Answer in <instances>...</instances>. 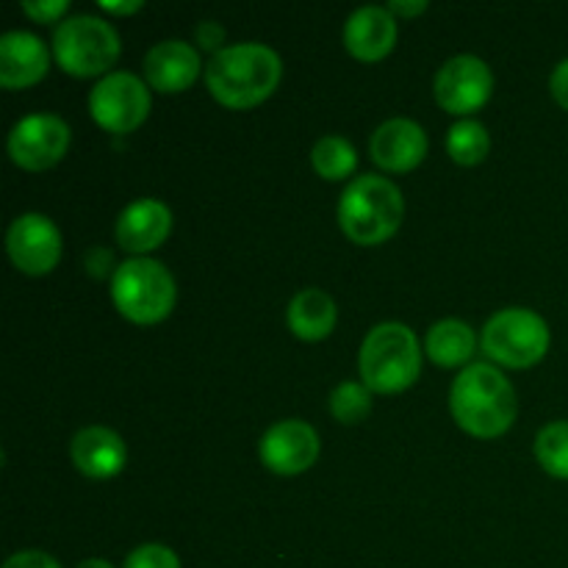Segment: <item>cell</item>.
Returning <instances> with one entry per match:
<instances>
[{
    "mask_svg": "<svg viewBox=\"0 0 568 568\" xmlns=\"http://www.w3.org/2000/svg\"><path fill=\"white\" fill-rule=\"evenodd\" d=\"M283 61L270 44H227L205 64V83L216 103L227 109H253L277 89Z\"/></svg>",
    "mask_w": 568,
    "mask_h": 568,
    "instance_id": "cell-1",
    "label": "cell"
},
{
    "mask_svg": "<svg viewBox=\"0 0 568 568\" xmlns=\"http://www.w3.org/2000/svg\"><path fill=\"white\" fill-rule=\"evenodd\" d=\"M449 408L469 436L499 438L516 422V392L497 366L469 364L455 377Z\"/></svg>",
    "mask_w": 568,
    "mask_h": 568,
    "instance_id": "cell-2",
    "label": "cell"
},
{
    "mask_svg": "<svg viewBox=\"0 0 568 568\" xmlns=\"http://www.w3.org/2000/svg\"><path fill=\"white\" fill-rule=\"evenodd\" d=\"M403 192L388 178H355L338 200V225H342L344 236L361 247L388 242L403 225Z\"/></svg>",
    "mask_w": 568,
    "mask_h": 568,
    "instance_id": "cell-3",
    "label": "cell"
},
{
    "mask_svg": "<svg viewBox=\"0 0 568 568\" xmlns=\"http://www.w3.org/2000/svg\"><path fill=\"white\" fill-rule=\"evenodd\" d=\"M361 381L372 394H399L422 372V347L403 322H383L366 333L358 355Z\"/></svg>",
    "mask_w": 568,
    "mask_h": 568,
    "instance_id": "cell-4",
    "label": "cell"
},
{
    "mask_svg": "<svg viewBox=\"0 0 568 568\" xmlns=\"http://www.w3.org/2000/svg\"><path fill=\"white\" fill-rule=\"evenodd\" d=\"M111 300L133 325H155L175 308V277L155 258H128L111 275Z\"/></svg>",
    "mask_w": 568,
    "mask_h": 568,
    "instance_id": "cell-5",
    "label": "cell"
},
{
    "mask_svg": "<svg viewBox=\"0 0 568 568\" xmlns=\"http://www.w3.org/2000/svg\"><path fill=\"white\" fill-rule=\"evenodd\" d=\"M120 33L100 17H67L55 26L53 55L64 72L75 78L103 75L120 59Z\"/></svg>",
    "mask_w": 568,
    "mask_h": 568,
    "instance_id": "cell-6",
    "label": "cell"
},
{
    "mask_svg": "<svg viewBox=\"0 0 568 568\" xmlns=\"http://www.w3.org/2000/svg\"><path fill=\"white\" fill-rule=\"evenodd\" d=\"M483 353L510 369H530L549 349V325L530 308H503L486 322Z\"/></svg>",
    "mask_w": 568,
    "mask_h": 568,
    "instance_id": "cell-7",
    "label": "cell"
},
{
    "mask_svg": "<svg viewBox=\"0 0 568 568\" xmlns=\"http://www.w3.org/2000/svg\"><path fill=\"white\" fill-rule=\"evenodd\" d=\"M150 103V87L133 72H109L89 92V111L109 133L136 131L148 120Z\"/></svg>",
    "mask_w": 568,
    "mask_h": 568,
    "instance_id": "cell-8",
    "label": "cell"
},
{
    "mask_svg": "<svg viewBox=\"0 0 568 568\" xmlns=\"http://www.w3.org/2000/svg\"><path fill=\"white\" fill-rule=\"evenodd\" d=\"M72 142V131L55 114H28L14 122L9 133V155L28 172H42L59 164Z\"/></svg>",
    "mask_w": 568,
    "mask_h": 568,
    "instance_id": "cell-9",
    "label": "cell"
},
{
    "mask_svg": "<svg viewBox=\"0 0 568 568\" xmlns=\"http://www.w3.org/2000/svg\"><path fill=\"white\" fill-rule=\"evenodd\" d=\"M436 103L449 114H471L480 111L483 105L491 100L494 94V72L477 55H455V59L444 61L442 70L436 72Z\"/></svg>",
    "mask_w": 568,
    "mask_h": 568,
    "instance_id": "cell-10",
    "label": "cell"
},
{
    "mask_svg": "<svg viewBox=\"0 0 568 568\" xmlns=\"http://www.w3.org/2000/svg\"><path fill=\"white\" fill-rule=\"evenodd\" d=\"M6 250L11 264L26 275H48L59 266L64 242L55 222L44 214L17 216L6 233Z\"/></svg>",
    "mask_w": 568,
    "mask_h": 568,
    "instance_id": "cell-11",
    "label": "cell"
},
{
    "mask_svg": "<svg viewBox=\"0 0 568 568\" xmlns=\"http://www.w3.org/2000/svg\"><path fill=\"white\" fill-rule=\"evenodd\" d=\"M261 464L283 477L308 471L320 458V433L303 419L275 422L258 444Z\"/></svg>",
    "mask_w": 568,
    "mask_h": 568,
    "instance_id": "cell-12",
    "label": "cell"
},
{
    "mask_svg": "<svg viewBox=\"0 0 568 568\" xmlns=\"http://www.w3.org/2000/svg\"><path fill=\"white\" fill-rule=\"evenodd\" d=\"M427 133L419 122L408 116L386 120L369 139V155L381 170L386 172H410L425 161Z\"/></svg>",
    "mask_w": 568,
    "mask_h": 568,
    "instance_id": "cell-13",
    "label": "cell"
},
{
    "mask_svg": "<svg viewBox=\"0 0 568 568\" xmlns=\"http://www.w3.org/2000/svg\"><path fill=\"white\" fill-rule=\"evenodd\" d=\"M172 231V211L170 205L155 197L133 200L131 205L122 209L116 216V244L125 253H133V258H142L150 250L161 247Z\"/></svg>",
    "mask_w": 568,
    "mask_h": 568,
    "instance_id": "cell-14",
    "label": "cell"
},
{
    "mask_svg": "<svg viewBox=\"0 0 568 568\" xmlns=\"http://www.w3.org/2000/svg\"><path fill=\"white\" fill-rule=\"evenodd\" d=\"M200 53L194 44L183 39H166V42L153 44L144 55V78L148 87L161 94L186 92L200 75Z\"/></svg>",
    "mask_w": 568,
    "mask_h": 568,
    "instance_id": "cell-15",
    "label": "cell"
},
{
    "mask_svg": "<svg viewBox=\"0 0 568 568\" xmlns=\"http://www.w3.org/2000/svg\"><path fill=\"white\" fill-rule=\"evenodd\" d=\"M70 458L83 477L109 480L116 477L128 464V449L120 433L103 425H89L75 433L70 444Z\"/></svg>",
    "mask_w": 568,
    "mask_h": 568,
    "instance_id": "cell-16",
    "label": "cell"
},
{
    "mask_svg": "<svg viewBox=\"0 0 568 568\" xmlns=\"http://www.w3.org/2000/svg\"><path fill=\"white\" fill-rule=\"evenodd\" d=\"M397 17L388 6H361L344 26V44L358 61H381L397 44Z\"/></svg>",
    "mask_w": 568,
    "mask_h": 568,
    "instance_id": "cell-17",
    "label": "cell"
},
{
    "mask_svg": "<svg viewBox=\"0 0 568 568\" xmlns=\"http://www.w3.org/2000/svg\"><path fill=\"white\" fill-rule=\"evenodd\" d=\"M50 70V53L31 31H9L0 37V83L6 89H28Z\"/></svg>",
    "mask_w": 568,
    "mask_h": 568,
    "instance_id": "cell-18",
    "label": "cell"
},
{
    "mask_svg": "<svg viewBox=\"0 0 568 568\" xmlns=\"http://www.w3.org/2000/svg\"><path fill=\"white\" fill-rule=\"evenodd\" d=\"M338 320L336 300L322 288H303L292 297L286 311V322L292 333L303 342H322L333 333Z\"/></svg>",
    "mask_w": 568,
    "mask_h": 568,
    "instance_id": "cell-19",
    "label": "cell"
},
{
    "mask_svg": "<svg viewBox=\"0 0 568 568\" xmlns=\"http://www.w3.org/2000/svg\"><path fill=\"white\" fill-rule=\"evenodd\" d=\"M477 338L466 322L442 320L427 331L425 353L430 355L433 364L438 366H464L475 355Z\"/></svg>",
    "mask_w": 568,
    "mask_h": 568,
    "instance_id": "cell-20",
    "label": "cell"
},
{
    "mask_svg": "<svg viewBox=\"0 0 568 568\" xmlns=\"http://www.w3.org/2000/svg\"><path fill=\"white\" fill-rule=\"evenodd\" d=\"M311 164H314L316 175L325 178V181H342L349 178L358 166V153H355L353 144L344 136H322L320 142L311 150Z\"/></svg>",
    "mask_w": 568,
    "mask_h": 568,
    "instance_id": "cell-21",
    "label": "cell"
},
{
    "mask_svg": "<svg viewBox=\"0 0 568 568\" xmlns=\"http://www.w3.org/2000/svg\"><path fill=\"white\" fill-rule=\"evenodd\" d=\"M491 150V136L488 128L477 120H460L449 128L447 133V153L453 155L455 164L475 166Z\"/></svg>",
    "mask_w": 568,
    "mask_h": 568,
    "instance_id": "cell-22",
    "label": "cell"
},
{
    "mask_svg": "<svg viewBox=\"0 0 568 568\" xmlns=\"http://www.w3.org/2000/svg\"><path fill=\"white\" fill-rule=\"evenodd\" d=\"M536 458L547 475L568 480V422H552L538 433Z\"/></svg>",
    "mask_w": 568,
    "mask_h": 568,
    "instance_id": "cell-23",
    "label": "cell"
},
{
    "mask_svg": "<svg viewBox=\"0 0 568 568\" xmlns=\"http://www.w3.org/2000/svg\"><path fill=\"white\" fill-rule=\"evenodd\" d=\"M372 410V392L364 383H342L336 392L331 394V414L336 416L342 425H358L369 416Z\"/></svg>",
    "mask_w": 568,
    "mask_h": 568,
    "instance_id": "cell-24",
    "label": "cell"
},
{
    "mask_svg": "<svg viewBox=\"0 0 568 568\" xmlns=\"http://www.w3.org/2000/svg\"><path fill=\"white\" fill-rule=\"evenodd\" d=\"M125 568H181V558L164 544H142L128 555Z\"/></svg>",
    "mask_w": 568,
    "mask_h": 568,
    "instance_id": "cell-25",
    "label": "cell"
},
{
    "mask_svg": "<svg viewBox=\"0 0 568 568\" xmlns=\"http://www.w3.org/2000/svg\"><path fill=\"white\" fill-rule=\"evenodd\" d=\"M70 0H26L22 11L37 22H55L61 14H67Z\"/></svg>",
    "mask_w": 568,
    "mask_h": 568,
    "instance_id": "cell-26",
    "label": "cell"
},
{
    "mask_svg": "<svg viewBox=\"0 0 568 568\" xmlns=\"http://www.w3.org/2000/svg\"><path fill=\"white\" fill-rule=\"evenodd\" d=\"M3 568H61L59 560L50 558L48 552H39V549H26V552H17L6 560Z\"/></svg>",
    "mask_w": 568,
    "mask_h": 568,
    "instance_id": "cell-27",
    "label": "cell"
},
{
    "mask_svg": "<svg viewBox=\"0 0 568 568\" xmlns=\"http://www.w3.org/2000/svg\"><path fill=\"white\" fill-rule=\"evenodd\" d=\"M194 37H197V44L203 50H214V53H220V44L225 42V31H222L216 22H200L197 31H194Z\"/></svg>",
    "mask_w": 568,
    "mask_h": 568,
    "instance_id": "cell-28",
    "label": "cell"
},
{
    "mask_svg": "<svg viewBox=\"0 0 568 568\" xmlns=\"http://www.w3.org/2000/svg\"><path fill=\"white\" fill-rule=\"evenodd\" d=\"M549 89H552V98L568 111V59L555 67L552 78H549Z\"/></svg>",
    "mask_w": 568,
    "mask_h": 568,
    "instance_id": "cell-29",
    "label": "cell"
},
{
    "mask_svg": "<svg viewBox=\"0 0 568 568\" xmlns=\"http://www.w3.org/2000/svg\"><path fill=\"white\" fill-rule=\"evenodd\" d=\"M100 9L109 11V14H136L139 9H144L142 0H125V3H120V0H100Z\"/></svg>",
    "mask_w": 568,
    "mask_h": 568,
    "instance_id": "cell-30",
    "label": "cell"
},
{
    "mask_svg": "<svg viewBox=\"0 0 568 568\" xmlns=\"http://www.w3.org/2000/svg\"><path fill=\"white\" fill-rule=\"evenodd\" d=\"M388 11L399 17H414L427 11V3L425 0H414V3H408V0H392V3H388Z\"/></svg>",
    "mask_w": 568,
    "mask_h": 568,
    "instance_id": "cell-31",
    "label": "cell"
},
{
    "mask_svg": "<svg viewBox=\"0 0 568 568\" xmlns=\"http://www.w3.org/2000/svg\"><path fill=\"white\" fill-rule=\"evenodd\" d=\"M75 568H114V566L103 558H89V560H81Z\"/></svg>",
    "mask_w": 568,
    "mask_h": 568,
    "instance_id": "cell-32",
    "label": "cell"
}]
</instances>
